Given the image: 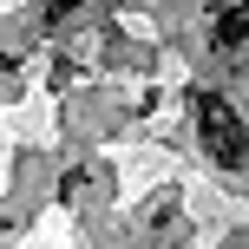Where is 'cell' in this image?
<instances>
[{
	"mask_svg": "<svg viewBox=\"0 0 249 249\" xmlns=\"http://www.w3.org/2000/svg\"><path fill=\"white\" fill-rule=\"evenodd\" d=\"M197 131H203V144L216 151V164H230V171L249 158V131H243V118L230 112L223 99H210V92L197 99Z\"/></svg>",
	"mask_w": 249,
	"mask_h": 249,
	"instance_id": "obj_1",
	"label": "cell"
},
{
	"mask_svg": "<svg viewBox=\"0 0 249 249\" xmlns=\"http://www.w3.org/2000/svg\"><path fill=\"white\" fill-rule=\"evenodd\" d=\"M210 39H216V46H243V39H249V0H230V7H216V20H210Z\"/></svg>",
	"mask_w": 249,
	"mask_h": 249,
	"instance_id": "obj_2",
	"label": "cell"
},
{
	"mask_svg": "<svg viewBox=\"0 0 249 249\" xmlns=\"http://www.w3.org/2000/svg\"><path fill=\"white\" fill-rule=\"evenodd\" d=\"M72 7H86V0H53V20H59V13H72Z\"/></svg>",
	"mask_w": 249,
	"mask_h": 249,
	"instance_id": "obj_3",
	"label": "cell"
}]
</instances>
